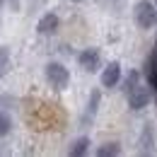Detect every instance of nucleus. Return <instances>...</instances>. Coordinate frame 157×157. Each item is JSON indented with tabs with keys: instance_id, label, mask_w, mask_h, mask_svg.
<instances>
[{
	"instance_id": "1a4fd4ad",
	"label": "nucleus",
	"mask_w": 157,
	"mask_h": 157,
	"mask_svg": "<svg viewBox=\"0 0 157 157\" xmlns=\"http://www.w3.org/2000/svg\"><path fill=\"white\" fill-rule=\"evenodd\" d=\"M121 152V147H118L116 143H109V145H104V147H99L97 150V155L99 157H106V155H118Z\"/></svg>"
},
{
	"instance_id": "f8f14e48",
	"label": "nucleus",
	"mask_w": 157,
	"mask_h": 157,
	"mask_svg": "<svg viewBox=\"0 0 157 157\" xmlns=\"http://www.w3.org/2000/svg\"><path fill=\"white\" fill-rule=\"evenodd\" d=\"M138 80H140V75H138L136 70H131V73H128V78H126V90H131L133 85H138Z\"/></svg>"
},
{
	"instance_id": "f03ea898",
	"label": "nucleus",
	"mask_w": 157,
	"mask_h": 157,
	"mask_svg": "<svg viewBox=\"0 0 157 157\" xmlns=\"http://www.w3.org/2000/svg\"><path fill=\"white\" fill-rule=\"evenodd\" d=\"M46 78H48V82H51L56 90H65L68 82H70V73H68V68L60 65V63H48V65H46Z\"/></svg>"
},
{
	"instance_id": "f257e3e1",
	"label": "nucleus",
	"mask_w": 157,
	"mask_h": 157,
	"mask_svg": "<svg viewBox=\"0 0 157 157\" xmlns=\"http://www.w3.org/2000/svg\"><path fill=\"white\" fill-rule=\"evenodd\" d=\"M136 22L140 29H152L157 24V10L150 0H140L136 5Z\"/></svg>"
},
{
	"instance_id": "0eeeda50",
	"label": "nucleus",
	"mask_w": 157,
	"mask_h": 157,
	"mask_svg": "<svg viewBox=\"0 0 157 157\" xmlns=\"http://www.w3.org/2000/svg\"><path fill=\"white\" fill-rule=\"evenodd\" d=\"M87 147H90V138H80L78 143L70 147V155H73V157H80V155H85V152H87Z\"/></svg>"
},
{
	"instance_id": "20e7f679",
	"label": "nucleus",
	"mask_w": 157,
	"mask_h": 157,
	"mask_svg": "<svg viewBox=\"0 0 157 157\" xmlns=\"http://www.w3.org/2000/svg\"><path fill=\"white\" fill-rule=\"evenodd\" d=\"M80 65L87 70V73H94V70H99V51L97 48H85L82 53H80Z\"/></svg>"
},
{
	"instance_id": "423d86ee",
	"label": "nucleus",
	"mask_w": 157,
	"mask_h": 157,
	"mask_svg": "<svg viewBox=\"0 0 157 157\" xmlns=\"http://www.w3.org/2000/svg\"><path fill=\"white\" fill-rule=\"evenodd\" d=\"M58 29V15H53V12H48V15H44L36 24V32L39 34H53Z\"/></svg>"
},
{
	"instance_id": "6e6552de",
	"label": "nucleus",
	"mask_w": 157,
	"mask_h": 157,
	"mask_svg": "<svg viewBox=\"0 0 157 157\" xmlns=\"http://www.w3.org/2000/svg\"><path fill=\"white\" fill-rule=\"evenodd\" d=\"M10 68V48H0V78L7 73Z\"/></svg>"
},
{
	"instance_id": "39448f33",
	"label": "nucleus",
	"mask_w": 157,
	"mask_h": 157,
	"mask_svg": "<svg viewBox=\"0 0 157 157\" xmlns=\"http://www.w3.org/2000/svg\"><path fill=\"white\" fill-rule=\"evenodd\" d=\"M118 80H121V65H118L116 60H111V63L104 68V73H101V85H104V87H114Z\"/></svg>"
},
{
	"instance_id": "7ed1b4c3",
	"label": "nucleus",
	"mask_w": 157,
	"mask_h": 157,
	"mask_svg": "<svg viewBox=\"0 0 157 157\" xmlns=\"http://www.w3.org/2000/svg\"><path fill=\"white\" fill-rule=\"evenodd\" d=\"M126 94H128V106L131 109H145L147 104H150V90L145 87V85H133L131 90H126Z\"/></svg>"
},
{
	"instance_id": "9d476101",
	"label": "nucleus",
	"mask_w": 157,
	"mask_h": 157,
	"mask_svg": "<svg viewBox=\"0 0 157 157\" xmlns=\"http://www.w3.org/2000/svg\"><path fill=\"white\" fill-rule=\"evenodd\" d=\"M10 128H12V121H10V116L0 111V138L7 136V133H10Z\"/></svg>"
},
{
	"instance_id": "9b49d317",
	"label": "nucleus",
	"mask_w": 157,
	"mask_h": 157,
	"mask_svg": "<svg viewBox=\"0 0 157 157\" xmlns=\"http://www.w3.org/2000/svg\"><path fill=\"white\" fill-rule=\"evenodd\" d=\"M99 99H101V94H99L97 90H94V92H92V101H90V116H92V114L97 111V106H99Z\"/></svg>"
}]
</instances>
